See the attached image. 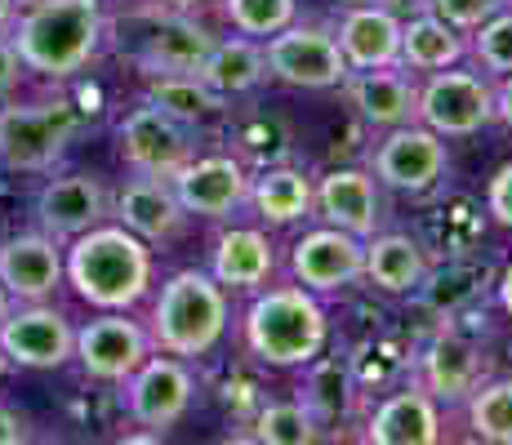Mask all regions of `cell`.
I'll return each mask as SVG.
<instances>
[{
	"label": "cell",
	"mask_w": 512,
	"mask_h": 445,
	"mask_svg": "<svg viewBox=\"0 0 512 445\" xmlns=\"http://www.w3.org/2000/svg\"><path fill=\"white\" fill-rule=\"evenodd\" d=\"M170 187L179 196L183 214H201V219H223L250 192V178H245L241 161L232 156H201V161H187L170 174Z\"/></svg>",
	"instance_id": "cell-14"
},
{
	"label": "cell",
	"mask_w": 512,
	"mask_h": 445,
	"mask_svg": "<svg viewBox=\"0 0 512 445\" xmlns=\"http://www.w3.org/2000/svg\"><path fill=\"white\" fill-rule=\"evenodd\" d=\"M339 5H348V9H357V5H388V0H339Z\"/></svg>",
	"instance_id": "cell-42"
},
{
	"label": "cell",
	"mask_w": 512,
	"mask_h": 445,
	"mask_svg": "<svg viewBox=\"0 0 512 445\" xmlns=\"http://www.w3.org/2000/svg\"><path fill=\"white\" fill-rule=\"evenodd\" d=\"M290 267H294L303 290H312V294L348 290V285L361 281L366 245H361V236L343 232V227H317V232H308L299 245H294Z\"/></svg>",
	"instance_id": "cell-11"
},
{
	"label": "cell",
	"mask_w": 512,
	"mask_h": 445,
	"mask_svg": "<svg viewBox=\"0 0 512 445\" xmlns=\"http://www.w3.org/2000/svg\"><path fill=\"white\" fill-rule=\"evenodd\" d=\"M63 276L85 303L103 312H125L147 294L152 285V254H147L143 236L130 227H90V232L72 236Z\"/></svg>",
	"instance_id": "cell-1"
},
{
	"label": "cell",
	"mask_w": 512,
	"mask_h": 445,
	"mask_svg": "<svg viewBox=\"0 0 512 445\" xmlns=\"http://www.w3.org/2000/svg\"><path fill=\"white\" fill-rule=\"evenodd\" d=\"M263 58H268V76L294 85V89H334L348 81V63H343V49L330 32H317V27H281V32L268 36L263 45Z\"/></svg>",
	"instance_id": "cell-6"
},
{
	"label": "cell",
	"mask_w": 512,
	"mask_h": 445,
	"mask_svg": "<svg viewBox=\"0 0 512 445\" xmlns=\"http://www.w3.org/2000/svg\"><path fill=\"white\" fill-rule=\"evenodd\" d=\"M32 432H27V423L18 419L9 405H0V445H23Z\"/></svg>",
	"instance_id": "cell-37"
},
{
	"label": "cell",
	"mask_w": 512,
	"mask_h": 445,
	"mask_svg": "<svg viewBox=\"0 0 512 445\" xmlns=\"http://www.w3.org/2000/svg\"><path fill=\"white\" fill-rule=\"evenodd\" d=\"M468 423L481 441L512 445V379H495L468 392Z\"/></svg>",
	"instance_id": "cell-30"
},
{
	"label": "cell",
	"mask_w": 512,
	"mask_h": 445,
	"mask_svg": "<svg viewBox=\"0 0 512 445\" xmlns=\"http://www.w3.org/2000/svg\"><path fill=\"white\" fill-rule=\"evenodd\" d=\"M196 76L228 103L232 94H250V89L268 76V58H263V49L254 41H245V36L241 41H214L205 63L196 67Z\"/></svg>",
	"instance_id": "cell-26"
},
{
	"label": "cell",
	"mask_w": 512,
	"mask_h": 445,
	"mask_svg": "<svg viewBox=\"0 0 512 445\" xmlns=\"http://www.w3.org/2000/svg\"><path fill=\"white\" fill-rule=\"evenodd\" d=\"M228 330L223 285L205 272H174L152 308V334L170 356H205Z\"/></svg>",
	"instance_id": "cell-4"
},
{
	"label": "cell",
	"mask_w": 512,
	"mask_h": 445,
	"mask_svg": "<svg viewBox=\"0 0 512 445\" xmlns=\"http://www.w3.org/2000/svg\"><path fill=\"white\" fill-rule=\"evenodd\" d=\"M5 365H9V356H5V352H0V379H5Z\"/></svg>",
	"instance_id": "cell-44"
},
{
	"label": "cell",
	"mask_w": 512,
	"mask_h": 445,
	"mask_svg": "<svg viewBox=\"0 0 512 445\" xmlns=\"http://www.w3.org/2000/svg\"><path fill=\"white\" fill-rule=\"evenodd\" d=\"M103 41V5L98 0H36L18 18L14 49L27 72L67 81L98 54Z\"/></svg>",
	"instance_id": "cell-2"
},
{
	"label": "cell",
	"mask_w": 512,
	"mask_h": 445,
	"mask_svg": "<svg viewBox=\"0 0 512 445\" xmlns=\"http://www.w3.org/2000/svg\"><path fill=\"white\" fill-rule=\"evenodd\" d=\"M58 281H63V254L49 232H27L0 245V285L9 299L41 303L58 290Z\"/></svg>",
	"instance_id": "cell-16"
},
{
	"label": "cell",
	"mask_w": 512,
	"mask_h": 445,
	"mask_svg": "<svg viewBox=\"0 0 512 445\" xmlns=\"http://www.w3.org/2000/svg\"><path fill=\"white\" fill-rule=\"evenodd\" d=\"M214 49L210 27H201L187 14H165L152 23V32L143 36L139 67L147 76H174V72H196L205 63V54Z\"/></svg>",
	"instance_id": "cell-18"
},
{
	"label": "cell",
	"mask_w": 512,
	"mask_h": 445,
	"mask_svg": "<svg viewBox=\"0 0 512 445\" xmlns=\"http://www.w3.org/2000/svg\"><path fill=\"white\" fill-rule=\"evenodd\" d=\"M317 205L326 214L330 227H343L352 236H374V227L383 219V205H379V187L366 170H334L321 178V192Z\"/></svg>",
	"instance_id": "cell-20"
},
{
	"label": "cell",
	"mask_w": 512,
	"mask_h": 445,
	"mask_svg": "<svg viewBox=\"0 0 512 445\" xmlns=\"http://www.w3.org/2000/svg\"><path fill=\"white\" fill-rule=\"evenodd\" d=\"M5 316H9V290L0 285V321H5Z\"/></svg>",
	"instance_id": "cell-41"
},
{
	"label": "cell",
	"mask_w": 512,
	"mask_h": 445,
	"mask_svg": "<svg viewBox=\"0 0 512 445\" xmlns=\"http://www.w3.org/2000/svg\"><path fill=\"white\" fill-rule=\"evenodd\" d=\"M245 196L254 201V210H259L263 223L285 227V223H299L303 214H308L312 183L303 178V170H290V165H281V170H263L250 183V192H245Z\"/></svg>",
	"instance_id": "cell-28"
},
{
	"label": "cell",
	"mask_w": 512,
	"mask_h": 445,
	"mask_svg": "<svg viewBox=\"0 0 512 445\" xmlns=\"http://www.w3.org/2000/svg\"><path fill=\"white\" fill-rule=\"evenodd\" d=\"M272 241L254 227H232V232L219 236L210 259V276L219 285H232V290H250V285H263L272 276Z\"/></svg>",
	"instance_id": "cell-24"
},
{
	"label": "cell",
	"mask_w": 512,
	"mask_h": 445,
	"mask_svg": "<svg viewBox=\"0 0 512 445\" xmlns=\"http://www.w3.org/2000/svg\"><path fill=\"white\" fill-rule=\"evenodd\" d=\"M223 14L241 36H272L294 23V0H223Z\"/></svg>",
	"instance_id": "cell-32"
},
{
	"label": "cell",
	"mask_w": 512,
	"mask_h": 445,
	"mask_svg": "<svg viewBox=\"0 0 512 445\" xmlns=\"http://www.w3.org/2000/svg\"><path fill=\"white\" fill-rule=\"evenodd\" d=\"M415 121L437 130L441 138L477 134L481 125L495 121V89L472 72H450V67H441V72H432L428 85L419 89Z\"/></svg>",
	"instance_id": "cell-7"
},
{
	"label": "cell",
	"mask_w": 512,
	"mask_h": 445,
	"mask_svg": "<svg viewBox=\"0 0 512 445\" xmlns=\"http://www.w3.org/2000/svg\"><path fill=\"white\" fill-rule=\"evenodd\" d=\"M76 107L72 103H32L0 112V165L5 170H49L67 143L76 138Z\"/></svg>",
	"instance_id": "cell-5"
},
{
	"label": "cell",
	"mask_w": 512,
	"mask_h": 445,
	"mask_svg": "<svg viewBox=\"0 0 512 445\" xmlns=\"http://www.w3.org/2000/svg\"><path fill=\"white\" fill-rule=\"evenodd\" d=\"M170 5H179V9H187V5H205V0H170Z\"/></svg>",
	"instance_id": "cell-43"
},
{
	"label": "cell",
	"mask_w": 512,
	"mask_h": 445,
	"mask_svg": "<svg viewBox=\"0 0 512 445\" xmlns=\"http://www.w3.org/2000/svg\"><path fill=\"white\" fill-rule=\"evenodd\" d=\"M116 147H121V161L134 174L170 178L179 165L192 161V130L183 121H174L170 112H161L156 103H143L121 121Z\"/></svg>",
	"instance_id": "cell-8"
},
{
	"label": "cell",
	"mask_w": 512,
	"mask_h": 445,
	"mask_svg": "<svg viewBox=\"0 0 512 445\" xmlns=\"http://www.w3.org/2000/svg\"><path fill=\"white\" fill-rule=\"evenodd\" d=\"M76 330L58 308L32 303L23 312H9L0 321V352L23 370H58L72 361Z\"/></svg>",
	"instance_id": "cell-9"
},
{
	"label": "cell",
	"mask_w": 512,
	"mask_h": 445,
	"mask_svg": "<svg viewBox=\"0 0 512 445\" xmlns=\"http://www.w3.org/2000/svg\"><path fill=\"white\" fill-rule=\"evenodd\" d=\"M366 441L374 445H437L441 441V419L428 392H397L374 410Z\"/></svg>",
	"instance_id": "cell-21"
},
{
	"label": "cell",
	"mask_w": 512,
	"mask_h": 445,
	"mask_svg": "<svg viewBox=\"0 0 512 445\" xmlns=\"http://www.w3.org/2000/svg\"><path fill=\"white\" fill-rule=\"evenodd\" d=\"M107 210H112V201H107V187L98 183L94 174H67V178H54V183L41 187V196H36V219L49 236H81L98 227L107 219Z\"/></svg>",
	"instance_id": "cell-15"
},
{
	"label": "cell",
	"mask_w": 512,
	"mask_h": 445,
	"mask_svg": "<svg viewBox=\"0 0 512 445\" xmlns=\"http://www.w3.org/2000/svg\"><path fill=\"white\" fill-rule=\"evenodd\" d=\"M464 58V41H459V27H450L446 18L428 14L401 23V63L415 67V72H441V67H455Z\"/></svg>",
	"instance_id": "cell-27"
},
{
	"label": "cell",
	"mask_w": 512,
	"mask_h": 445,
	"mask_svg": "<svg viewBox=\"0 0 512 445\" xmlns=\"http://www.w3.org/2000/svg\"><path fill=\"white\" fill-rule=\"evenodd\" d=\"M446 143L428 125H392V134L374 152V174L397 192H428L446 174Z\"/></svg>",
	"instance_id": "cell-10"
},
{
	"label": "cell",
	"mask_w": 512,
	"mask_h": 445,
	"mask_svg": "<svg viewBox=\"0 0 512 445\" xmlns=\"http://www.w3.org/2000/svg\"><path fill=\"white\" fill-rule=\"evenodd\" d=\"M317 432V414L299 401H272L259 410L254 419V441H268V445H312Z\"/></svg>",
	"instance_id": "cell-31"
},
{
	"label": "cell",
	"mask_w": 512,
	"mask_h": 445,
	"mask_svg": "<svg viewBox=\"0 0 512 445\" xmlns=\"http://www.w3.org/2000/svg\"><path fill=\"white\" fill-rule=\"evenodd\" d=\"M361 276H366L370 285H379L383 294H410L423 285L428 263H423V250L410 241V236L388 232V236H370Z\"/></svg>",
	"instance_id": "cell-25"
},
{
	"label": "cell",
	"mask_w": 512,
	"mask_h": 445,
	"mask_svg": "<svg viewBox=\"0 0 512 445\" xmlns=\"http://www.w3.org/2000/svg\"><path fill=\"white\" fill-rule=\"evenodd\" d=\"M72 356L85 365L90 379L125 383L147 361V334L125 312H107L85 325V330H76Z\"/></svg>",
	"instance_id": "cell-12"
},
{
	"label": "cell",
	"mask_w": 512,
	"mask_h": 445,
	"mask_svg": "<svg viewBox=\"0 0 512 445\" xmlns=\"http://www.w3.org/2000/svg\"><path fill=\"white\" fill-rule=\"evenodd\" d=\"M481 379V356L464 334H437L423 352V388L437 401H468Z\"/></svg>",
	"instance_id": "cell-23"
},
{
	"label": "cell",
	"mask_w": 512,
	"mask_h": 445,
	"mask_svg": "<svg viewBox=\"0 0 512 445\" xmlns=\"http://www.w3.org/2000/svg\"><path fill=\"white\" fill-rule=\"evenodd\" d=\"M486 205H490V214H495L499 223L512 227V161H508L495 178H490V187H486Z\"/></svg>",
	"instance_id": "cell-35"
},
{
	"label": "cell",
	"mask_w": 512,
	"mask_h": 445,
	"mask_svg": "<svg viewBox=\"0 0 512 445\" xmlns=\"http://www.w3.org/2000/svg\"><path fill=\"white\" fill-rule=\"evenodd\" d=\"M428 9L437 18H446L450 27L468 32V27H481L486 18H495L499 9H508V0H428Z\"/></svg>",
	"instance_id": "cell-34"
},
{
	"label": "cell",
	"mask_w": 512,
	"mask_h": 445,
	"mask_svg": "<svg viewBox=\"0 0 512 445\" xmlns=\"http://www.w3.org/2000/svg\"><path fill=\"white\" fill-rule=\"evenodd\" d=\"M339 49L348 72H379L401 63V18L388 5H357L339 23Z\"/></svg>",
	"instance_id": "cell-17"
},
{
	"label": "cell",
	"mask_w": 512,
	"mask_h": 445,
	"mask_svg": "<svg viewBox=\"0 0 512 445\" xmlns=\"http://www.w3.org/2000/svg\"><path fill=\"white\" fill-rule=\"evenodd\" d=\"M116 219H121V227H130L134 236H143V241H165V236L179 232L187 214H183L179 196H174L170 178L139 174L116 196Z\"/></svg>",
	"instance_id": "cell-19"
},
{
	"label": "cell",
	"mask_w": 512,
	"mask_h": 445,
	"mask_svg": "<svg viewBox=\"0 0 512 445\" xmlns=\"http://www.w3.org/2000/svg\"><path fill=\"white\" fill-rule=\"evenodd\" d=\"M18 72H23V58H18L14 41H5V36H0V98L18 85Z\"/></svg>",
	"instance_id": "cell-36"
},
{
	"label": "cell",
	"mask_w": 512,
	"mask_h": 445,
	"mask_svg": "<svg viewBox=\"0 0 512 445\" xmlns=\"http://www.w3.org/2000/svg\"><path fill=\"white\" fill-rule=\"evenodd\" d=\"M495 116H499V121H504L508 130H512V76L495 89Z\"/></svg>",
	"instance_id": "cell-38"
},
{
	"label": "cell",
	"mask_w": 512,
	"mask_h": 445,
	"mask_svg": "<svg viewBox=\"0 0 512 445\" xmlns=\"http://www.w3.org/2000/svg\"><path fill=\"white\" fill-rule=\"evenodd\" d=\"M348 85V98L370 125H410L419 107V89L410 85V76L392 72V67H379V72H357Z\"/></svg>",
	"instance_id": "cell-22"
},
{
	"label": "cell",
	"mask_w": 512,
	"mask_h": 445,
	"mask_svg": "<svg viewBox=\"0 0 512 445\" xmlns=\"http://www.w3.org/2000/svg\"><path fill=\"white\" fill-rule=\"evenodd\" d=\"M477 41H472V54L486 72H512V14L499 9L495 18H486L481 27H472Z\"/></svg>",
	"instance_id": "cell-33"
},
{
	"label": "cell",
	"mask_w": 512,
	"mask_h": 445,
	"mask_svg": "<svg viewBox=\"0 0 512 445\" xmlns=\"http://www.w3.org/2000/svg\"><path fill=\"white\" fill-rule=\"evenodd\" d=\"M14 23V0H0V32Z\"/></svg>",
	"instance_id": "cell-40"
},
{
	"label": "cell",
	"mask_w": 512,
	"mask_h": 445,
	"mask_svg": "<svg viewBox=\"0 0 512 445\" xmlns=\"http://www.w3.org/2000/svg\"><path fill=\"white\" fill-rule=\"evenodd\" d=\"M125 405H130V419L143 423V428L152 432L174 428L187 414V405H192V374L174 356H147L139 370L130 374Z\"/></svg>",
	"instance_id": "cell-13"
},
{
	"label": "cell",
	"mask_w": 512,
	"mask_h": 445,
	"mask_svg": "<svg viewBox=\"0 0 512 445\" xmlns=\"http://www.w3.org/2000/svg\"><path fill=\"white\" fill-rule=\"evenodd\" d=\"M245 343L268 365H308L326 348V312L312 290H268L245 312Z\"/></svg>",
	"instance_id": "cell-3"
},
{
	"label": "cell",
	"mask_w": 512,
	"mask_h": 445,
	"mask_svg": "<svg viewBox=\"0 0 512 445\" xmlns=\"http://www.w3.org/2000/svg\"><path fill=\"white\" fill-rule=\"evenodd\" d=\"M499 303H504V312L512 316V263H508V272H504V281H499Z\"/></svg>",
	"instance_id": "cell-39"
},
{
	"label": "cell",
	"mask_w": 512,
	"mask_h": 445,
	"mask_svg": "<svg viewBox=\"0 0 512 445\" xmlns=\"http://www.w3.org/2000/svg\"><path fill=\"white\" fill-rule=\"evenodd\" d=\"M147 103H156L161 112H170L174 121H183V125L210 121L214 112H223V98L214 94L196 72L152 76V81H147Z\"/></svg>",
	"instance_id": "cell-29"
},
{
	"label": "cell",
	"mask_w": 512,
	"mask_h": 445,
	"mask_svg": "<svg viewBox=\"0 0 512 445\" xmlns=\"http://www.w3.org/2000/svg\"><path fill=\"white\" fill-rule=\"evenodd\" d=\"M508 5H512V0H508Z\"/></svg>",
	"instance_id": "cell-45"
}]
</instances>
